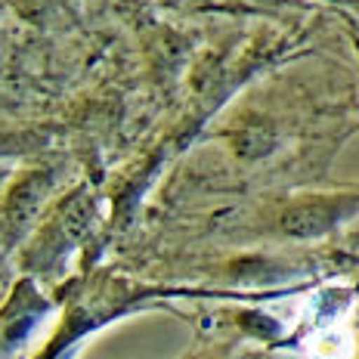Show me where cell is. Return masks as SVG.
Wrapping results in <instances>:
<instances>
[{
	"mask_svg": "<svg viewBox=\"0 0 359 359\" xmlns=\"http://www.w3.org/2000/svg\"><path fill=\"white\" fill-rule=\"evenodd\" d=\"M304 350L310 359H353L356 341L347 325L334 323V325L310 328V334H306V341H304Z\"/></svg>",
	"mask_w": 359,
	"mask_h": 359,
	"instance_id": "obj_1",
	"label": "cell"
}]
</instances>
